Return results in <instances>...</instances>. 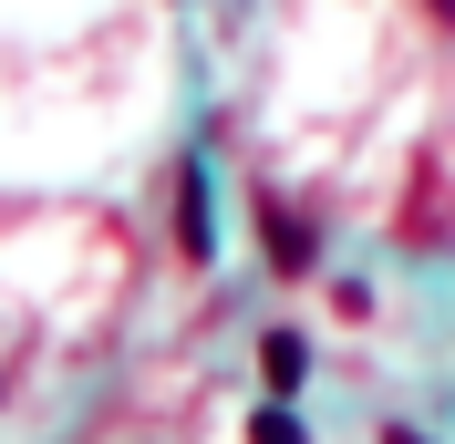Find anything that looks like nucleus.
<instances>
[{
  "instance_id": "1",
  "label": "nucleus",
  "mask_w": 455,
  "mask_h": 444,
  "mask_svg": "<svg viewBox=\"0 0 455 444\" xmlns=\"http://www.w3.org/2000/svg\"><path fill=\"white\" fill-rule=\"evenodd\" d=\"M176 258L207 269L218 258V207H207V155H176Z\"/></svg>"
},
{
  "instance_id": "5",
  "label": "nucleus",
  "mask_w": 455,
  "mask_h": 444,
  "mask_svg": "<svg viewBox=\"0 0 455 444\" xmlns=\"http://www.w3.org/2000/svg\"><path fill=\"white\" fill-rule=\"evenodd\" d=\"M425 11H435V21H455V0H425Z\"/></svg>"
},
{
  "instance_id": "2",
  "label": "nucleus",
  "mask_w": 455,
  "mask_h": 444,
  "mask_svg": "<svg viewBox=\"0 0 455 444\" xmlns=\"http://www.w3.org/2000/svg\"><path fill=\"white\" fill-rule=\"evenodd\" d=\"M259 249H269V269H280V279H300V269L321 258V227H311V218H290L280 196H269V207H259Z\"/></svg>"
},
{
  "instance_id": "6",
  "label": "nucleus",
  "mask_w": 455,
  "mask_h": 444,
  "mask_svg": "<svg viewBox=\"0 0 455 444\" xmlns=\"http://www.w3.org/2000/svg\"><path fill=\"white\" fill-rule=\"evenodd\" d=\"M383 444H425V434H383Z\"/></svg>"
},
{
  "instance_id": "4",
  "label": "nucleus",
  "mask_w": 455,
  "mask_h": 444,
  "mask_svg": "<svg viewBox=\"0 0 455 444\" xmlns=\"http://www.w3.org/2000/svg\"><path fill=\"white\" fill-rule=\"evenodd\" d=\"M249 444H311V434H300L290 403H259V414H249Z\"/></svg>"
},
{
  "instance_id": "3",
  "label": "nucleus",
  "mask_w": 455,
  "mask_h": 444,
  "mask_svg": "<svg viewBox=\"0 0 455 444\" xmlns=\"http://www.w3.org/2000/svg\"><path fill=\"white\" fill-rule=\"evenodd\" d=\"M259 383L290 403V392L311 383V341H300V331H269V341H259Z\"/></svg>"
}]
</instances>
